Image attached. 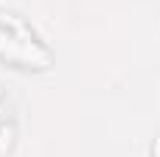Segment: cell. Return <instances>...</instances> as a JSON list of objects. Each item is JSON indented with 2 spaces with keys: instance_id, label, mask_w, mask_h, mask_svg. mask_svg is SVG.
Returning <instances> with one entry per match:
<instances>
[{
  "instance_id": "obj_2",
  "label": "cell",
  "mask_w": 160,
  "mask_h": 157,
  "mask_svg": "<svg viewBox=\"0 0 160 157\" xmlns=\"http://www.w3.org/2000/svg\"><path fill=\"white\" fill-rule=\"evenodd\" d=\"M3 148H9V133L3 129V108H0V151Z\"/></svg>"
},
{
  "instance_id": "obj_1",
  "label": "cell",
  "mask_w": 160,
  "mask_h": 157,
  "mask_svg": "<svg viewBox=\"0 0 160 157\" xmlns=\"http://www.w3.org/2000/svg\"><path fill=\"white\" fill-rule=\"evenodd\" d=\"M0 59L22 65V68H49L52 56L40 43V37L31 31V25L16 16L0 9Z\"/></svg>"
}]
</instances>
